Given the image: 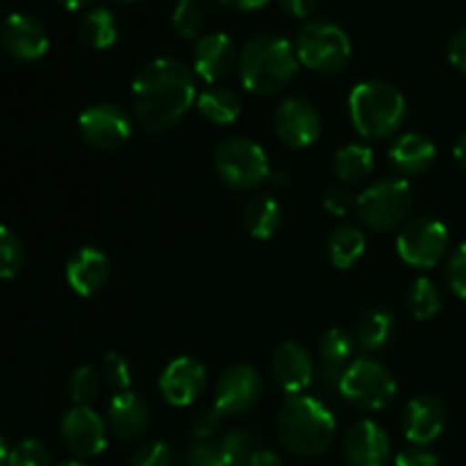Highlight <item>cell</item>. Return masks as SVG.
I'll list each match as a JSON object with an SVG mask.
<instances>
[{
	"mask_svg": "<svg viewBox=\"0 0 466 466\" xmlns=\"http://www.w3.org/2000/svg\"><path fill=\"white\" fill-rule=\"evenodd\" d=\"M25 262V246L12 228L0 223V280L16 276Z\"/></svg>",
	"mask_w": 466,
	"mask_h": 466,
	"instance_id": "obj_31",
	"label": "cell"
},
{
	"mask_svg": "<svg viewBox=\"0 0 466 466\" xmlns=\"http://www.w3.org/2000/svg\"><path fill=\"white\" fill-rule=\"evenodd\" d=\"M48 449L39 440H23L9 451L7 466H48Z\"/></svg>",
	"mask_w": 466,
	"mask_h": 466,
	"instance_id": "obj_35",
	"label": "cell"
},
{
	"mask_svg": "<svg viewBox=\"0 0 466 466\" xmlns=\"http://www.w3.org/2000/svg\"><path fill=\"white\" fill-rule=\"evenodd\" d=\"M62 440L80 458H98L107 449V426L94 408L76 405L62 419Z\"/></svg>",
	"mask_w": 466,
	"mask_h": 466,
	"instance_id": "obj_13",
	"label": "cell"
},
{
	"mask_svg": "<svg viewBox=\"0 0 466 466\" xmlns=\"http://www.w3.org/2000/svg\"><path fill=\"white\" fill-rule=\"evenodd\" d=\"M353 200L355 198L344 189V187H335V189H330L323 196V208H326L332 217H344L350 209V205H353Z\"/></svg>",
	"mask_w": 466,
	"mask_h": 466,
	"instance_id": "obj_42",
	"label": "cell"
},
{
	"mask_svg": "<svg viewBox=\"0 0 466 466\" xmlns=\"http://www.w3.org/2000/svg\"><path fill=\"white\" fill-rule=\"evenodd\" d=\"M7 458H9V449L5 444V440L0 437V466H7Z\"/></svg>",
	"mask_w": 466,
	"mask_h": 466,
	"instance_id": "obj_49",
	"label": "cell"
},
{
	"mask_svg": "<svg viewBox=\"0 0 466 466\" xmlns=\"http://www.w3.org/2000/svg\"><path fill=\"white\" fill-rule=\"evenodd\" d=\"M196 73L176 57L144 64L132 80V107L139 126L167 132L187 116L196 103Z\"/></svg>",
	"mask_w": 466,
	"mask_h": 466,
	"instance_id": "obj_1",
	"label": "cell"
},
{
	"mask_svg": "<svg viewBox=\"0 0 466 466\" xmlns=\"http://www.w3.org/2000/svg\"><path fill=\"white\" fill-rule=\"evenodd\" d=\"M408 305L412 317L419 319V321H428V319H432L435 314H440L441 294L437 282L426 276L417 278V280L412 282V287H410Z\"/></svg>",
	"mask_w": 466,
	"mask_h": 466,
	"instance_id": "obj_30",
	"label": "cell"
},
{
	"mask_svg": "<svg viewBox=\"0 0 466 466\" xmlns=\"http://www.w3.org/2000/svg\"><path fill=\"white\" fill-rule=\"evenodd\" d=\"M273 127L282 144L289 148H309L321 137L323 123L321 114L309 100L287 98L273 114Z\"/></svg>",
	"mask_w": 466,
	"mask_h": 466,
	"instance_id": "obj_12",
	"label": "cell"
},
{
	"mask_svg": "<svg viewBox=\"0 0 466 466\" xmlns=\"http://www.w3.org/2000/svg\"><path fill=\"white\" fill-rule=\"evenodd\" d=\"M271 371L276 385L287 396H300L314 378V362L309 350L299 341H282L271 355Z\"/></svg>",
	"mask_w": 466,
	"mask_h": 466,
	"instance_id": "obj_16",
	"label": "cell"
},
{
	"mask_svg": "<svg viewBox=\"0 0 466 466\" xmlns=\"http://www.w3.org/2000/svg\"><path fill=\"white\" fill-rule=\"evenodd\" d=\"M177 3H194V0H177Z\"/></svg>",
	"mask_w": 466,
	"mask_h": 466,
	"instance_id": "obj_51",
	"label": "cell"
},
{
	"mask_svg": "<svg viewBox=\"0 0 466 466\" xmlns=\"http://www.w3.org/2000/svg\"><path fill=\"white\" fill-rule=\"evenodd\" d=\"M396 319L390 309L385 308H373L369 312L362 314L358 323V330H355V344L362 350H380L385 349L387 344L394 337Z\"/></svg>",
	"mask_w": 466,
	"mask_h": 466,
	"instance_id": "obj_28",
	"label": "cell"
},
{
	"mask_svg": "<svg viewBox=\"0 0 466 466\" xmlns=\"http://www.w3.org/2000/svg\"><path fill=\"white\" fill-rule=\"evenodd\" d=\"M176 451L167 441H150L132 455L130 466H176Z\"/></svg>",
	"mask_w": 466,
	"mask_h": 466,
	"instance_id": "obj_37",
	"label": "cell"
},
{
	"mask_svg": "<svg viewBox=\"0 0 466 466\" xmlns=\"http://www.w3.org/2000/svg\"><path fill=\"white\" fill-rule=\"evenodd\" d=\"M77 36L94 50H107L118 41V21L112 9L94 7L80 18Z\"/></svg>",
	"mask_w": 466,
	"mask_h": 466,
	"instance_id": "obj_26",
	"label": "cell"
},
{
	"mask_svg": "<svg viewBox=\"0 0 466 466\" xmlns=\"http://www.w3.org/2000/svg\"><path fill=\"white\" fill-rule=\"evenodd\" d=\"M332 167L341 182H360L371 176L373 167H376V155H373L371 146L349 144L337 150Z\"/></svg>",
	"mask_w": 466,
	"mask_h": 466,
	"instance_id": "obj_29",
	"label": "cell"
},
{
	"mask_svg": "<svg viewBox=\"0 0 466 466\" xmlns=\"http://www.w3.org/2000/svg\"><path fill=\"white\" fill-rule=\"evenodd\" d=\"M396 466H440V460L426 446H410L396 455Z\"/></svg>",
	"mask_w": 466,
	"mask_h": 466,
	"instance_id": "obj_41",
	"label": "cell"
},
{
	"mask_svg": "<svg viewBox=\"0 0 466 466\" xmlns=\"http://www.w3.org/2000/svg\"><path fill=\"white\" fill-rule=\"evenodd\" d=\"M278 3H280V7L287 14H291L296 18L312 16L319 7V0H278Z\"/></svg>",
	"mask_w": 466,
	"mask_h": 466,
	"instance_id": "obj_44",
	"label": "cell"
},
{
	"mask_svg": "<svg viewBox=\"0 0 466 466\" xmlns=\"http://www.w3.org/2000/svg\"><path fill=\"white\" fill-rule=\"evenodd\" d=\"M296 55L314 73H337L350 62L353 46L349 35L330 21H309L296 36Z\"/></svg>",
	"mask_w": 466,
	"mask_h": 466,
	"instance_id": "obj_7",
	"label": "cell"
},
{
	"mask_svg": "<svg viewBox=\"0 0 466 466\" xmlns=\"http://www.w3.org/2000/svg\"><path fill=\"white\" fill-rule=\"evenodd\" d=\"M262 378L248 364H232L218 376L214 390V410L226 417L246 414L262 399Z\"/></svg>",
	"mask_w": 466,
	"mask_h": 466,
	"instance_id": "obj_11",
	"label": "cell"
},
{
	"mask_svg": "<svg viewBox=\"0 0 466 466\" xmlns=\"http://www.w3.org/2000/svg\"><path fill=\"white\" fill-rule=\"evenodd\" d=\"M196 107H198L200 116L205 121L214 123V126H230V123H235L239 118L241 100L228 86L212 85L196 98Z\"/></svg>",
	"mask_w": 466,
	"mask_h": 466,
	"instance_id": "obj_27",
	"label": "cell"
},
{
	"mask_svg": "<svg viewBox=\"0 0 466 466\" xmlns=\"http://www.w3.org/2000/svg\"><path fill=\"white\" fill-rule=\"evenodd\" d=\"M180 466H226L218 441H194L182 455Z\"/></svg>",
	"mask_w": 466,
	"mask_h": 466,
	"instance_id": "obj_38",
	"label": "cell"
},
{
	"mask_svg": "<svg viewBox=\"0 0 466 466\" xmlns=\"http://www.w3.org/2000/svg\"><path fill=\"white\" fill-rule=\"evenodd\" d=\"M205 27L203 9L196 3H177L176 12H173V30L182 36V39H200V32Z\"/></svg>",
	"mask_w": 466,
	"mask_h": 466,
	"instance_id": "obj_34",
	"label": "cell"
},
{
	"mask_svg": "<svg viewBox=\"0 0 466 466\" xmlns=\"http://www.w3.org/2000/svg\"><path fill=\"white\" fill-rule=\"evenodd\" d=\"M148 405L135 391H118L109 400L107 423L118 440H139L148 428Z\"/></svg>",
	"mask_w": 466,
	"mask_h": 466,
	"instance_id": "obj_21",
	"label": "cell"
},
{
	"mask_svg": "<svg viewBox=\"0 0 466 466\" xmlns=\"http://www.w3.org/2000/svg\"><path fill=\"white\" fill-rule=\"evenodd\" d=\"M355 339L341 328H330L326 335L321 337L319 344V353H321V376L330 390L339 391V382L344 378L346 369L350 367V358H353Z\"/></svg>",
	"mask_w": 466,
	"mask_h": 466,
	"instance_id": "obj_23",
	"label": "cell"
},
{
	"mask_svg": "<svg viewBox=\"0 0 466 466\" xmlns=\"http://www.w3.org/2000/svg\"><path fill=\"white\" fill-rule=\"evenodd\" d=\"M48 32L39 18L30 14H9L0 25V46L21 62H35L48 53Z\"/></svg>",
	"mask_w": 466,
	"mask_h": 466,
	"instance_id": "obj_15",
	"label": "cell"
},
{
	"mask_svg": "<svg viewBox=\"0 0 466 466\" xmlns=\"http://www.w3.org/2000/svg\"><path fill=\"white\" fill-rule=\"evenodd\" d=\"M414 205L412 185L403 177H382L355 198L360 221L378 232L396 230Z\"/></svg>",
	"mask_w": 466,
	"mask_h": 466,
	"instance_id": "obj_5",
	"label": "cell"
},
{
	"mask_svg": "<svg viewBox=\"0 0 466 466\" xmlns=\"http://www.w3.org/2000/svg\"><path fill=\"white\" fill-rule=\"evenodd\" d=\"M214 168L223 185L237 191H253L268 180L271 164L267 150L246 137H230L214 153Z\"/></svg>",
	"mask_w": 466,
	"mask_h": 466,
	"instance_id": "obj_6",
	"label": "cell"
},
{
	"mask_svg": "<svg viewBox=\"0 0 466 466\" xmlns=\"http://www.w3.org/2000/svg\"><path fill=\"white\" fill-rule=\"evenodd\" d=\"M80 137L96 150H116L130 139L132 123L123 107L114 103H96L80 114Z\"/></svg>",
	"mask_w": 466,
	"mask_h": 466,
	"instance_id": "obj_10",
	"label": "cell"
},
{
	"mask_svg": "<svg viewBox=\"0 0 466 466\" xmlns=\"http://www.w3.org/2000/svg\"><path fill=\"white\" fill-rule=\"evenodd\" d=\"M59 466H89V464H82V462H66V464H59Z\"/></svg>",
	"mask_w": 466,
	"mask_h": 466,
	"instance_id": "obj_50",
	"label": "cell"
},
{
	"mask_svg": "<svg viewBox=\"0 0 466 466\" xmlns=\"http://www.w3.org/2000/svg\"><path fill=\"white\" fill-rule=\"evenodd\" d=\"M296 48L278 35H258L246 41L239 53L241 85L258 96H271L285 89L299 73Z\"/></svg>",
	"mask_w": 466,
	"mask_h": 466,
	"instance_id": "obj_3",
	"label": "cell"
},
{
	"mask_svg": "<svg viewBox=\"0 0 466 466\" xmlns=\"http://www.w3.org/2000/svg\"><path fill=\"white\" fill-rule=\"evenodd\" d=\"M55 3H57L59 7L76 12V9H82V7H86V5H91L94 0H55Z\"/></svg>",
	"mask_w": 466,
	"mask_h": 466,
	"instance_id": "obj_48",
	"label": "cell"
},
{
	"mask_svg": "<svg viewBox=\"0 0 466 466\" xmlns=\"http://www.w3.org/2000/svg\"><path fill=\"white\" fill-rule=\"evenodd\" d=\"M446 282L458 299L466 300V241L455 248L446 264Z\"/></svg>",
	"mask_w": 466,
	"mask_h": 466,
	"instance_id": "obj_39",
	"label": "cell"
},
{
	"mask_svg": "<svg viewBox=\"0 0 466 466\" xmlns=\"http://www.w3.org/2000/svg\"><path fill=\"white\" fill-rule=\"evenodd\" d=\"M339 394L353 408L364 412H378L387 408L396 396V380L385 364L371 358H360L350 362L339 382Z\"/></svg>",
	"mask_w": 466,
	"mask_h": 466,
	"instance_id": "obj_8",
	"label": "cell"
},
{
	"mask_svg": "<svg viewBox=\"0 0 466 466\" xmlns=\"http://www.w3.org/2000/svg\"><path fill=\"white\" fill-rule=\"evenodd\" d=\"M103 376L112 390L118 391H130L132 385V369L130 362L123 358L121 353H107L103 362Z\"/></svg>",
	"mask_w": 466,
	"mask_h": 466,
	"instance_id": "obj_36",
	"label": "cell"
},
{
	"mask_svg": "<svg viewBox=\"0 0 466 466\" xmlns=\"http://www.w3.org/2000/svg\"><path fill=\"white\" fill-rule=\"evenodd\" d=\"M71 400L82 408H91L100 396V376L91 367H77L68 380Z\"/></svg>",
	"mask_w": 466,
	"mask_h": 466,
	"instance_id": "obj_33",
	"label": "cell"
},
{
	"mask_svg": "<svg viewBox=\"0 0 466 466\" xmlns=\"http://www.w3.org/2000/svg\"><path fill=\"white\" fill-rule=\"evenodd\" d=\"M109 280V259L103 250L85 246L66 264V282L77 296L89 299Z\"/></svg>",
	"mask_w": 466,
	"mask_h": 466,
	"instance_id": "obj_20",
	"label": "cell"
},
{
	"mask_svg": "<svg viewBox=\"0 0 466 466\" xmlns=\"http://www.w3.org/2000/svg\"><path fill=\"white\" fill-rule=\"evenodd\" d=\"M248 466H282V460L278 458L273 451L268 449H258L253 453V458H250V464Z\"/></svg>",
	"mask_w": 466,
	"mask_h": 466,
	"instance_id": "obj_45",
	"label": "cell"
},
{
	"mask_svg": "<svg viewBox=\"0 0 466 466\" xmlns=\"http://www.w3.org/2000/svg\"><path fill=\"white\" fill-rule=\"evenodd\" d=\"M278 440L299 458L326 453L337 435V421L326 403L312 396H289L278 414Z\"/></svg>",
	"mask_w": 466,
	"mask_h": 466,
	"instance_id": "obj_2",
	"label": "cell"
},
{
	"mask_svg": "<svg viewBox=\"0 0 466 466\" xmlns=\"http://www.w3.org/2000/svg\"><path fill=\"white\" fill-rule=\"evenodd\" d=\"M218 446H221L226 466H248L250 458L258 451V441H255L253 432L248 431L228 432L223 440H218Z\"/></svg>",
	"mask_w": 466,
	"mask_h": 466,
	"instance_id": "obj_32",
	"label": "cell"
},
{
	"mask_svg": "<svg viewBox=\"0 0 466 466\" xmlns=\"http://www.w3.org/2000/svg\"><path fill=\"white\" fill-rule=\"evenodd\" d=\"M396 250L405 264L414 268H432L449 250V230L432 217H417L403 226L396 239Z\"/></svg>",
	"mask_w": 466,
	"mask_h": 466,
	"instance_id": "obj_9",
	"label": "cell"
},
{
	"mask_svg": "<svg viewBox=\"0 0 466 466\" xmlns=\"http://www.w3.org/2000/svg\"><path fill=\"white\" fill-rule=\"evenodd\" d=\"M446 428V405L441 399L431 394L417 396L408 403L403 414V431L405 437L412 441V446H428Z\"/></svg>",
	"mask_w": 466,
	"mask_h": 466,
	"instance_id": "obj_19",
	"label": "cell"
},
{
	"mask_svg": "<svg viewBox=\"0 0 466 466\" xmlns=\"http://www.w3.org/2000/svg\"><path fill=\"white\" fill-rule=\"evenodd\" d=\"M364 250H367V237L360 228L349 226V223L335 228L326 241L328 259H330L332 267L341 268V271L355 267L364 255Z\"/></svg>",
	"mask_w": 466,
	"mask_h": 466,
	"instance_id": "obj_25",
	"label": "cell"
},
{
	"mask_svg": "<svg viewBox=\"0 0 466 466\" xmlns=\"http://www.w3.org/2000/svg\"><path fill=\"white\" fill-rule=\"evenodd\" d=\"M349 112L360 135L367 139H387L403 126L408 105L394 85L367 80L350 91Z\"/></svg>",
	"mask_w": 466,
	"mask_h": 466,
	"instance_id": "obj_4",
	"label": "cell"
},
{
	"mask_svg": "<svg viewBox=\"0 0 466 466\" xmlns=\"http://www.w3.org/2000/svg\"><path fill=\"white\" fill-rule=\"evenodd\" d=\"M208 387V371L198 360L182 355L171 360L159 376V391L173 408H189L203 396Z\"/></svg>",
	"mask_w": 466,
	"mask_h": 466,
	"instance_id": "obj_14",
	"label": "cell"
},
{
	"mask_svg": "<svg viewBox=\"0 0 466 466\" xmlns=\"http://www.w3.org/2000/svg\"><path fill=\"white\" fill-rule=\"evenodd\" d=\"M437 148L431 137L421 132H405L394 139L390 148V159L403 176H421L435 164Z\"/></svg>",
	"mask_w": 466,
	"mask_h": 466,
	"instance_id": "obj_22",
	"label": "cell"
},
{
	"mask_svg": "<svg viewBox=\"0 0 466 466\" xmlns=\"http://www.w3.org/2000/svg\"><path fill=\"white\" fill-rule=\"evenodd\" d=\"M223 414L218 410H203L194 417V423H191V437L194 441H212L214 432L221 426Z\"/></svg>",
	"mask_w": 466,
	"mask_h": 466,
	"instance_id": "obj_40",
	"label": "cell"
},
{
	"mask_svg": "<svg viewBox=\"0 0 466 466\" xmlns=\"http://www.w3.org/2000/svg\"><path fill=\"white\" fill-rule=\"evenodd\" d=\"M341 449L350 466H385L390 462L391 441L376 421L362 419L346 431Z\"/></svg>",
	"mask_w": 466,
	"mask_h": 466,
	"instance_id": "obj_17",
	"label": "cell"
},
{
	"mask_svg": "<svg viewBox=\"0 0 466 466\" xmlns=\"http://www.w3.org/2000/svg\"><path fill=\"white\" fill-rule=\"evenodd\" d=\"M244 226L253 239H271L282 226L280 203L268 194L253 196L244 208Z\"/></svg>",
	"mask_w": 466,
	"mask_h": 466,
	"instance_id": "obj_24",
	"label": "cell"
},
{
	"mask_svg": "<svg viewBox=\"0 0 466 466\" xmlns=\"http://www.w3.org/2000/svg\"><path fill=\"white\" fill-rule=\"evenodd\" d=\"M453 155H455V162L460 164V167L466 171V132L462 137H460L458 141H455V148H453Z\"/></svg>",
	"mask_w": 466,
	"mask_h": 466,
	"instance_id": "obj_47",
	"label": "cell"
},
{
	"mask_svg": "<svg viewBox=\"0 0 466 466\" xmlns=\"http://www.w3.org/2000/svg\"><path fill=\"white\" fill-rule=\"evenodd\" d=\"M239 64L235 41L223 32L203 35L196 41L194 48V73L203 77L208 85H217L218 80L230 76V71Z\"/></svg>",
	"mask_w": 466,
	"mask_h": 466,
	"instance_id": "obj_18",
	"label": "cell"
},
{
	"mask_svg": "<svg viewBox=\"0 0 466 466\" xmlns=\"http://www.w3.org/2000/svg\"><path fill=\"white\" fill-rule=\"evenodd\" d=\"M126 3H132V0H126Z\"/></svg>",
	"mask_w": 466,
	"mask_h": 466,
	"instance_id": "obj_52",
	"label": "cell"
},
{
	"mask_svg": "<svg viewBox=\"0 0 466 466\" xmlns=\"http://www.w3.org/2000/svg\"><path fill=\"white\" fill-rule=\"evenodd\" d=\"M449 62L458 71L466 73V27L455 30L453 36L449 39Z\"/></svg>",
	"mask_w": 466,
	"mask_h": 466,
	"instance_id": "obj_43",
	"label": "cell"
},
{
	"mask_svg": "<svg viewBox=\"0 0 466 466\" xmlns=\"http://www.w3.org/2000/svg\"><path fill=\"white\" fill-rule=\"evenodd\" d=\"M223 3L232 9H239V12H253V9L264 7L268 0H223Z\"/></svg>",
	"mask_w": 466,
	"mask_h": 466,
	"instance_id": "obj_46",
	"label": "cell"
}]
</instances>
